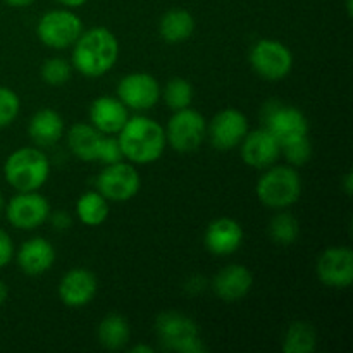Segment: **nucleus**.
Here are the masks:
<instances>
[{
    "mask_svg": "<svg viewBox=\"0 0 353 353\" xmlns=\"http://www.w3.org/2000/svg\"><path fill=\"white\" fill-rule=\"evenodd\" d=\"M3 176L16 192H38L50 176V162L40 148H19L7 157Z\"/></svg>",
    "mask_w": 353,
    "mask_h": 353,
    "instance_id": "7ed1b4c3",
    "label": "nucleus"
},
{
    "mask_svg": "<svg viewBox=\"0 0 353 353\" xmlns=\"http://www.w3.org/2000/svg\"><path fill=\"white\" fill-rule=\"evenodd\" d=\"M72 74V65L69 64L65 59L62 57H52L47 59L41 65V79L47 85L52 86H61L71 79Z\"/></svg>",
    "mask_w": 353,
    "mask_h": 353,
    "instance_id": "c85d7f7f",
    "label": "nucleus"
},
{
    "mask_svg": "<svg viewBox=\"0 0 353 353\" xmlns=\"http://www.w3.org/2000/svg\"><path fill=\"white\" fill-rule=\"evenodd\" d=\"M161 85L148 72H131L117 85V99L133 110H148L161 99Z\"/></svg>",
    "mask_w": 353,
    "mask_h": 353,
    "instance_id": "f8f14e48",
    "label": "nucleus"
},
{
    "mask_svg": "<svg viewBox=\"0 0 353 353\" xmlns=\"http://www.w3.org/2000/svg\"><path fill=\"white\" fill-rule=\"evenodd\" d=\"M7 221L17 230L31 231L40 228L50 216L47 199L38 192H19L6 209Z\"/></svg>",
    "mask_w": 353,
    "mask_h": 353,
    "instance_id": "9b49d317",
    "label": "nucleus"
},
{
    "mask_svg": "<svg viewBox=\"0 0 353 353\" xmlns=\"http://www.w3.org/2000/svg\"><path fill=\"white\" fill-rule=\"evenodd\" d=\"M117 141L123 157L131 164H154L168 147L164 128L145 116L130 117L119 131Z\"/></svg>",
    "mask_w": 353,
    "mask_h": 353,
    "instance_id": "f03ea898",
    "label": "nucleus"
},
{
    "mask_svg": "<svg viewBox=\"0 0 353 353\" xmlns=\"http://www.w3.org/2000/svg\"><path fill=\"white\" fill-rule=\"evenodd\" d=\"M255 192L269 209H288L302 195V179L293 165H271L259 178Z\"/></svg>",
    "mask_w": 353,
    "mask_h": 353,
    "instance_id": "20e7f679",
    "label": "nucleus"
},
{
    "mask_svg": "<svg viewBox=\"0 0 353 353\" xmlns=\"http://www.w3.org/2000/svg\"><path fill=\"white\" fill-rule=\"evenodd\" d=\"M252 69L268 81H281L293 68V55L278 40H259L250 50Z\"/></svg>",
    "mask_w": 353,
    "mask_h": 353,
    "instance_id": "6e6552de",
    "label": "nucleus"
},
{
    "mask_svg": "<svg viewBox=\"0 0 353 353\" xmlns=\"http://www.w3.org/2000/svg\"><path fill=\"white\" fill-rule=\"evenodd\" d=\"M317 278L327 288L345 290L353 283V252L348 247H331L317 259Z\"/></svg>",
    "mask_w": 353,
    "mask_h": 353,
    "instance_id": "ddd939ff",
    "label": "nucleus"
},
{
    "mask_svg": "<svg viewBox=\"0 0 353 353\" xmlns=\"http://www.w3.org/2000/svg\"><path fill=\"white\" fill-rule=\"evenodd\" d=\"M248 133V121L238 109H224L214 116L207 126V137L217 150H233L240 147L245 134Z\"/></svg>",
    "mask_w": 353,
    "mask_h": 353,
    "instance_id": "4468645a",
    "label": "nucleus"
},
{
    "mask_svg": "<svg viewBox=\"0 0 353 353\" xmlns=\"http://www.w3.org/2000/svg\"><path fill=\"white\" fill-rule=\"evenodd\" d=\"M131 352L133 353H154L155 350L152 347H148V345H137V347L131 348Z\"/></svg>",
    "mask_w": 353,
    "mask_h": 353,
    "instance_id": "4c0bfd02",
    "label": "nucleus"
},
{
    "mask_svg": "<svg viewBox=\"0 0 353 353\" xmlns=\"http://www.w3.org/2000/svg\"><path fill=\"white\" fill-rule=\"evenodd\" d=\"M241 159L255 169H268L276 164L281 155V143L265 128L248 131L240 143Z\"/></svg>",
    "mask_w": 353,
    "mask_h": 353,
    "instance_id": "2eb2a0df",
    "label": "nucleus"
},
{
    "mask_svg": "<svg viewBox=\"0 0 353 353\" xmlns=\"http://www.w3.org/2000/svg\"><path fill=\"white\" fill-rule=\"evenodd\" d=\"M100 141H102V133L97 131L92 124H74L68 133L69 148L83 162L97 161Z\"/></svg>",
    "mask_w": 353,
    "mask_h": 353,
    "instance_id": "4be33fe9",
    "label": "nucleus"
},
{
    "mask_svg": "<svg viewBox=\"0 0 353 353\" xmlns=\"http://www.w3.org/2000/svg\"><path fill=\"white\" fill-rule=\"evenodd\" d=\"M7 295H9V290H7L6 283L0 281V305L7 300Z\"/></svg>",
    "mask_w": 353,
    "mask_h": 353,
    "instance_id": "58836bf2",
    "label": "nucleus"
},
{
    "mask_svg": "<svg viewBox=\"0 0 353 353\" xmlns=\"http://www.w3.org/2000/svg\"><path fill=\"white\" fill-rule=\"evenodd\" d=\"M130 119L128 107L114 97H99L90 107V121L97 131L105 134H116L123 130Z\"/></svg>",
    "mask_w": 353,
    "mask_h": 353,
    "instance_id": "6ab92c4d",
    "label": "nucleus"
},
{
    "mask_svg": "<svg viewBox=\"0 0 353 353\" xmlns=\"http://www.w3.org/2000/svg\"><path fill=\"white\" fill-rule=\"evenodd\" d=\"M195 31V19L185 9H171L162 16L159 23V33L168 43L186 41Z\"/></svg>",
    "mask_w": 353,
    "mask_h": 353,
    "instance_id": "5701e85b",
    "label": "nucleus"
},
{
    "mask_svg": "<svg viewBox=\"0 0 353 353\" xmlns=\"http://www.w3.org/2000/svg\"><path fill=\"white\" fill-rule=\"evenodd\" d=\"M243 228L230 217L212 221L205 231V247L212 255L226 257L234 254L243 243Z\"/></svg>",
    "mask_w": 353,
    "mask_h": 353,
    "instance_id": "f3484780",
    "label": "nucleus"
},
{
    "mask_svg": "<svg viewBox=\"0 0 353 353\" xmlns=\"http://www.w3.org/2000/svg\"><path fill=\"white\" fill-rule=\"evenodd\" d=\"M162 95H164V100L165 103H168L169 109L172 110L186 109V107L192 105L193 86L190 85L186 79L172 78L171 81L165 85Z\"/></svg>",
    "mask_w": 353,
    "mask_h": 353,
    "instance_id": "cd10ccee",
    "label": "nucleus"
},
{
    "mask_svg": "<svg viewBox=\"0 0 353 353\" xmlns=\"http://www.w3.org/2000/svg\"><path fill=\"white\" fill-rule=\"evenodd\" d=\"M81 33V17L68 9L48 10L37 24V34L41 43L55 50L72 47Z\"/></svg>",
    "mask_w": 353,
    "mask_h": 353,
    "instance_id": "423d86ee",
    "label": "nucleus"
},
{
    "mask_svg": "<svg viewBox=\"0 0 353 353\" xmlns=\"http://www.w3.org/2000/svg\"><path fill=\"white\" fill-rule=\"evenodd\" d=\"M21 109V100L14 90L0 86V130L16 121Z\"/></svg>",
    "mask_w": 353,
    "mask_h": 353,
    "instance_id": "7c9ffc66",
    "label": "nucleus"
},
{
    "mask_svg": "<svg viewBox=\"0 0 353 353\" xmlns=\"http://www.w3.org/2000/svg\"><path fill=\"white\" fill-rule=\"evenodd\" d=\"M2 209H3V199L2 195H0V212H2Z\"/></svg>",
    "mask_w": 353,
    "mask_h": 353,
    "instance_id": "a19ab883",
    "label": "nucleus"
},
{
    "mask_svg": "<svg viewBox=\"0 0 353 353\" xmlns=\"http://www.w3.org/2000/svg\"><path fill=\"white\" fill-rule=\"evenodd\" d=\"M97 293V278L85 268H74L62 276L59 283V299L68 307H85Z\"/></svg>",
    "mask_w": 353,
    "mask_h": 353,
    "instance_id": "dca6fc26",
    "label": "nucleus"
},
{
    "mask_svg": "<svg viewBox=\"0 0 353 353\" xmlns=\"http://www.w3.org/2000/svg\"><path fill=\"white\" fill-rule=\"evenodd\" d=\"M203 288H205V281L202 278H199V276H195V278H192L186 283V290L190 293H200Z\"/></svg>",
    "mask_w": 353,
    "mask_h": 353,
    "instance_id": "f704fd0d",
    "label": "nucleus"
},
{
    "mask_svg": "<svg viewBox=\"0 0 353 353\" xmlns=\"http://www.w3.org/2000/svg\"><path fill=\"white\" fill-rule=\"evenodd\" d=\"M345 192H347V195H350L352 193V174H347V185H345Z\"/></svg>",
    "mask_w": 353,
    "mask_h": 353,
    "instance_id": "ea45409f",
    "label": "nucleus"
},
{
    "mask_svg": "<svg viewBox=\"0 0 353 353\" xmlns=\"http://www.w3.org/2000/svg\"><path fill=\"white\" fill-rule=\"evenodd\" d=\"M7 6L10 7H28L34 2V0H3Z\"/></svg>",
    "mask_w": 353,
    "mask_h": 353,
    "instance_id": "e433bc0d",
    "label": "nucleus"
},
{
    "mask_svg": "<svg viewBox=\"0 0 353 353\" xmlns=\"http://www.w3.org/2000/svg\"><path fill=\"white\" fill-rule=\"evenodd\" d=\"M264 128L283 145L295 138L307 137L309 119L296 107L272 102L264 107Z\"/></svg>",
    "mask_w": 353,
    "mask_h": 353,
    "instance_id": "9d476101",
    "label": "nucleus"
},
{
    "mask_svg": "<svg viewBox=\"0 0 353 353\" xmlns=\"http://www.w3.org/2000/svg\"><path fill=\"white\" fill-rule=\"evenodd\" d=\"M57 2L61 3V6L68 7V9H78V7L85 6L88 0H57Z\"/></svg>",
    "mask_w": 353,
    "mask_h": 353,
    "instance_id": "c9c22d12",
    "label": "nucleus"
},
{
    "mask_svg": "<svg viewBox=\"0 0 353 353\" xmlns=\"http://www.w3.org/2000/svg\"><path fill=\"white\" fill-rule=\"evenodd\" d=\"M141 179L131 162L119 161L102 169L97 188L109 202H128L140 192Z\"/></svg>",
    "mask_w": 353,
    "mask_h": 353,
    "instance_id": "1a4fd4ad",
    "label": "nucleus"
},
{
    "mask_svg": "<svg viewBox=\"0 0 353 353\" xmlns=\"http://www.w3.org/2000/svg\"><path fill=\"white\" fill-rule=\"evenodd\" d=\"M207 137V123L196 110H174L165 128V140L179 154L195 152Z\"/></svg>",
    "mask_w": 353,
    "mask_h": 353,
    "instance_id": "0eeeda50",
    "label": "nucleus"
},
{
    "mask_svg": "<svg viewBox=\"0 0 353 353\" xmlns=\"http://www.w3.org/2000/svg\"><path fill=\"white\" fill-rule=\"evenodd\" d=\"M252 285H254L252 272L245 265L231 264L217 272L212 288L223 302L233 303L243 300L252 290Z\"/></svg>",
    "mask_w": 353,
    "mask_h": 353,
    "instance_id": "a211bd4d",
    "label": "nucleus"
},
{
    "mask_svg": "<svg viewBox=\"0 0 353 353\" xmlns=\"http://www.w3.org/2000/svg\"><path fill=\"white\" fill-rule=\"evenodd\" d=\"M99 341L107 350H119L126 347L131 338L130 323L119 314H109L99 324Z\"/></svg>",
    "mask_w": 353,
    "mask_h": 353,
    "instance_id": "b1692460",
    "label": "nucleus"
},
{
    "mask_svg": "<svg viewBox=\"0 0 353 353\" xmlns=\"http://www.w3.org/2000/svg\"><path fill=\"white\" fill-rule=\"evenodd\" d=\"M97 161L102 162L103 165L116 164V162L124 161L123 150H121L117 138L102 137V141H100V147H99V155H97Z\"/></svg>",
    "mask_w": 353,
    "mask_h": 353,
    "instance_id": "2f4dec72",
    "label": "nucleus"
},
{
    "mask_svg": "<svg viewBox=\"0 0 353 353\" xmlns=\"http://www.w3.org/2000/svg\"><path fill=\"white\" fill-rule=\"evenodd\" d=\"M269 234L278 245L288 247V245L295 243V240L299 238L300 224L296 217L290 212H279L272 217L271 224H269Z\"/></svg>",
    "mask_w": 353,
    "mask_h": 353,
    "instance_id": "bb28decb",
    "label": "nucleus"
},
{
    "mask_svg": "<svg viewBox=\"0 0 353 353\" xmlns=\"http://www.w3.org/2000/svg\"><path fill=\"white\" fill-rule=\"evenodd\" d=\"M14 257V245L9 234L0 230V269L6 268Z\"/></svg>",
    "mask_w": 353,
    "mask_h": 353,
    "instance_id": "473e14b6",
    "label": "nucleus"
},
{
    "mask_svg": "<svg viewBox=\"0 0 353 353\" xmlns=\"http://www.w3.org/2000/svg\"><path fill=\"white\" fill-rule=\"evenodd\" d=\"M317 334L310 323L305 321H295L288 326L283 341V352L285 353H310L316 350Z\"/></svg>",
    "mask_w": 353,
    "mask_h": 353,
    "instance_id": "a878e982",
    "label": "nucleus"
},
{
    "mask_svg": "<svg viewBox=\"0 0 353 353\" xmlns=\"http://www.w3.org/2000/svg\"><path fill=\"white\" fill-rule=\"evenodd\" d=\"M281 154H285L286 161L293 168H302V165H305L310 161V157H312V143L309 140V134L283 143Z\"/></svg>",
    "mask_w": 353,
    "mask_h": 353,
    "instance_id": "c756f323",
    "label": "nucleus"
},
{
    "mask_svg": "<svg viewBox=\"0 0 353 353\" xmlns=\"http://www.w3.org/2000/svg\"><path fill=\"white\" fill-rule=\"evenodd\" d=\"M119 41L107 28L83 31L72 45V68L86 78H100L116 65Z\"/></svg>",
    "mask_w": 353,
    "mask_h": 353,
    "instance_id": "f257e3e1",
    "label": "nucleus"
},
{
    "mask_svg": "<svg viewBox=\"0 0 353 353\" xmlns=\"http://www.w3.org/2000/svg\"><path fill=\"white\" fill-rule=\"evenodd\" d=\"M28 133L38 147H52L64 137V119L54 109H41L31 117Z\"/></svg>",
    "mask_w": 353,
    "mask_h": 353,
    "instance_id": "412c9836",
    "label": "nucleus"
},
{
    "mask_svg": "<svg viewBox=\"0 0 353 353\" xmlns=\"http://www.w3.org/2000/svg\"><path fill=\"white\" fill-rule=\"evenodd\" d=\"M48 219H50L52 226H54L57 231H65L72 226V217L69 216L68 212H62V210L50 214Z\"/></svg>",
    "mask_w": 353,
    "mask_h": 353,
    "instance_id": "72a5a7b5",
    "label": "nucleus"
},
{
    "mask_svg": "<svg viewBox=\"0 0 353 353\" xmlns=\"http://www.w3.org/2000/svg\"><path fill=\"white\" fill-rule=\"evenodd\" d=\"M155 333L159 343L169 352L178 353H205L200 330L193 319L181 312L168 310L162 312L155 321Z\"/></svg>",
    "mask_w": 353,
    "mask_h": 353,
    "instance_id": "39448f33",
    "label": "nucleus"
},
{
    "mask_svg": "<svg viewBox=\"0 0 353 353\" xmlns=\"http://www.w3.org/2000/svg\"><path fill=\"white\" fill-rule=\"evenodd\" d=\"M21 271L28 276H41L54 265L55 248L45 238H31L24 241L16 255Z\"/></svg>",
    "mask_w": 353,
    "mask_h": 353,
    "instance_id": "aec40b11",
    "label": "nucleus"
},
{
    "mask_svg": "<svg viewBox=\"0 0 353 353\" xmlns=\"http://www.w3.org/2000/svg\"><path fill=\"white\" fill-rule=\"evenodd\" d=\"M76 216L85 226H100L109 217V200L100 192L83 193L76 203Z\"/></svg>",
    "mask_w": 353,
    "mask_h": 353,
    "instance_id": "393cba45",
    "label": "nucleus"
}]
</instances>
